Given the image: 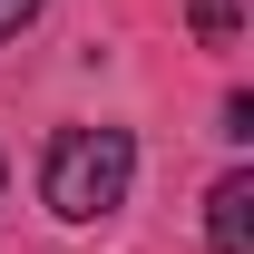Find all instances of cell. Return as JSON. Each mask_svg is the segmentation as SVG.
Listing matches in <instances>:
<instances>
[{
    "mask_svg": "<svg viewBox=\"0 0 254 254\" xmlns=\"http://www.w3.org/2000/svg\"><path fill=\"white\" fill-rule=\"evenodd\" d=\"M127 186H137V137H127V127H59L49 157H39V195H49V215H68V225L118 215Z\"/></svg>",
    "mask_w": 254,
    "mask_h": 254,
    "instance_id": "6da1fadb",
    "label": "cell"
},
{
    "mask_svg": "<svg viewBox=\"0 0 254 254\" xmlns=\"http://www.w3.org/2000/svg\"><path fill=\"white\" fill-rule=\"evenodd\" d=\"M205 245H215V254H245L254 245V176H245V166L215 176V195H205Z\"/></svg>",
    "mask_w": 254,
    "mask_h": 254,
    "instance_id": "7a4b0ae2",
    "label": "cell"
},
{
    "mask_svg": "<svg viewBox=\"0 0 254 254\" xmlns=\"http://www.w3.org/2000/svg\"><path fill=\"white\" fill-rule=\"evenodd\" d=\"M186 20L205 49H235V30H245V0H186Z\"/></svg>",
    "mask_w": 254,
    "mask_h": 254,
    "instance_id": "3957f363",
    "label": "cell"
},
{
    "mask_svg": "<svg viewBox=\"0 0 254 254\" xmlns=\"http://www.w3.org/2000/svg\"><path fill=\"white\" fill-rule=\"evenodd\" d=\"M30 20H39V0H0V39H20Z\"/></svg>",
    "mask_w": 254,
    "mask_h": 254,
    "instance_id": "277c9868",
    "label": "cell"
}]
</instances>
